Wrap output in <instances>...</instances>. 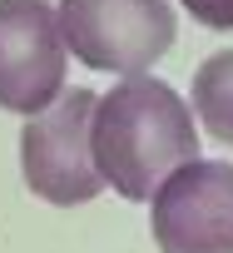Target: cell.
Returning <instances> with one entry per match:
<instances>
[{"label":"cell","instance_id":"cell-2","mask_svg":"<svg viewBox=\"0 0 233 253\" xmlns=\"http://www.w3.org/2000/svg\"><path fill=\"white\" fill-rule=\"evenodd\" d=\"M60 35L79 65L104 75H144L174 50L179 20L169 0H60Z\"/></svg>","mask_w":233,"mask_h":253},{"label":"cell","instance_id":"cell-7","mask_svg":"<svg viewBox=\"0 0 233 253\" xmlns=\"http://www.w3.org/2000/svg\"><path fill=\"white\" fill-rule=\"evenodd\" d=\"M179 5L208 30H233V0H179Z\"/></svg>","mask_w":233,"mask_h":253},{"label":"cell","instance_id":"cell-1","mask_svg":"<svg viewBox=\"0 0 233 253\" xmlns=\"http://www.w3.org/2000/svg\"><path fill=\"white\" fill-rule=\"evenodd\" d=\"M89 149L99 164L104 189L119 199H154L169 174L194 164L198 154V129H194V109L179 99L174 84L129 75L94 104L89 124Z\"/></svg>","mask_w":233,"mask_h":253},{"label":"cell","instance_id":"cell-5","mask_svg":"<svg viewBox=\"0 0 233 253\" xmlns=\"http://www.w3.org/2000/svg\"><path fill=\"white\" fill-rule=\"evenodd\" d=\"M65 35L45 0H0V109L35 119L65 94Z\"/></svg>","mask_w":233,"mask_h":253},{"label":"cell","instance_id":"cell-4","mask_svg":"<svg viewBox=\"0 0 233 253\" xmlns=\"http://www.w3.org/2000/svg\"><path fill=\"white\" fill-rule=\"evenodd\" d=\"M159 253H233V164L194 159L149 199Z\"/></svg>","mask_w":233,"mask_h":253},{"label":"cell","instance_id":"cell-3","mask_svg":"<svg viewBox=\"0 0 233 253\" xmlns=\"http://www.w3.org/2000/svg\"><path fill=\"white\" fill-rule=\"evenodd\" d=\"M94 89H65L50 109L25 119L20 129V174L35 189V199L75 209L104 194L94 149H89V124H94Z\"/></svg>","mask_w":233,"mask_h":253},{"label":"cell","instance_id":"cell-6","mask_svg":"<svg viewBox=\"0 0 233 253\" xmlns=\"http://www.w3.org/2000/svg\"><path fill=\"white\" fill-rule=\"evenodd\" d=\"M189 109L198 114V124L218 144H233V50H218L194 70V104Z\"/></svg>","mask_w":233,"mask_h":253}]
</instances>
